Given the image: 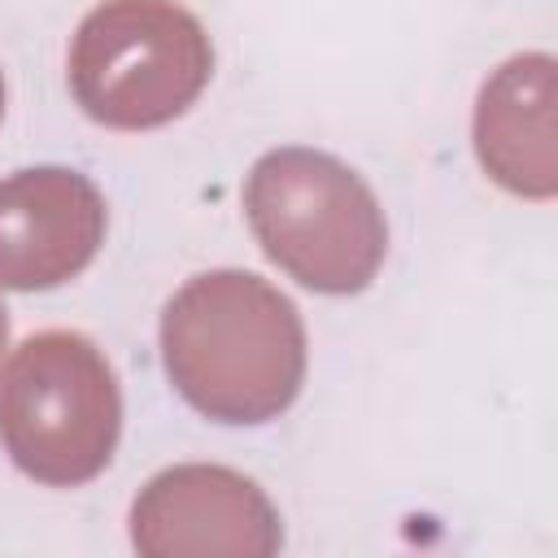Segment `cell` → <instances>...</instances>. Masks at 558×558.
Masks as SVG:
<instances>
[{"label":"cell","instance_id":"obj_1","mask_svg":"<svg viewBox=\"0 0 558 558\" xmlns=\"http://www.w3.org/2000/svg\"><path fill=\"white\" fill-rule=\"evenodd\" d=\"M161 362L179 397L214 423L279 418L305 379L296 305L248 270L187 279L161 310Z\"/></svg>","mask_w":558,"mask_h":558},{"label":"cell","instance_id":"obj_2","mask_svg":"<svg viewBox=\"0 0 558 558\" xmlns=\"http://www.w3.org/2000/svg\"><path fill=\"white\" fill-rule=\"evenodd\" d=\"M244 218L288 279L327 296L362 292L388 253V222L375 192L357 170L314 148L257 157L244 183Z\"/></svg>","mask_w":558,"mask_h":558},{"label":"cell","instance_id":"obj_3","mask_svg":"<svg viewBox=\"0 0 558 558\" xmlns=\"http://www.w3.org/2000/svg\"><path fill=\"white\" fill-rule=\"evenodd\" d=\"M122 432V392L109 357L83 331H35L0 371V445L35 484L96 480Z\"/></svg>","mask_w":558,"mask_h":558},{"label":"cell","instance_id":"obj_4","mask_svg":"<svg viewBox=\"0 0 558 558\" xmlns=\"http://www.w3.org/2000/svg\"><path fill=\"white\" fill-rule=\"evenodd\" d=\"M209 70V35L174 0H100L70 44V92L109 131L174 122L196 105Z\"/></svg>","mask_w":558,"mask_h":558},{"label":"cell","instance_id":"obj_5","mask_svg":"<svg viewBox=\"0 0 558 558\" xmlns=\"http://www.w3.org/2000/svg\"><path fill=\"white\" fill-rule=\"evenodd\" d=\"M131 541L148 558H270L279 514L266 493L227 466H170L131 506Z\"/></svg>","mask_w":558,"mask_h":558},{"label":"cell","instance_id":"obj_6","mask_svg":"<svg viewBox=\"0 0 558 558\" xmlns=\"http://www.w3.org/2000/svg\"><path fill=\"white\" fill-rule=\"evenodd\" d=\"M105 244V196L65 166L0 179V288L48 292L92 266Z\"/></svg>","mask_w":558,"mask_h":558},{"label":"cell","instance_id":"obj_7","mask_svg":"<svg viewBox=\"0 0 558 558\" xmlns=\"http://www.w3.org/2000/svg\"><path fill=\"white\" fill-rule=\"evenodd\" d=\"M480 166L514 196L549 201L558 192L554 166V57H510L475 100Z\"/></svg>","mask_w":558,"mask_h":558},{"label":"cell","instance_id":"obj_8","mask_svg":"<svg viewBox=\"0 0 558 558\" xmlns=\"http://www.w3.org/2000/svg\"><path fill=\"white\" fill-rule=\"evenodd\" d=\"M4 344H9V318H4V305H0V357H4Z\"/></svg>","mask_w":558,"mask_h":558},{"label":"cell","instance_id":"obj_9","mask_svg":"<svg viewBox=\"0 0 558 558\" xmlns=\"http://www.w3.org/2000/svg\"><path fill=\"white\" fill-rule=\"evenodd\" d=\"M0 118H4V78H0Z\"/></svg>","mask_w":558,"mask_h":558}]
</instances>
